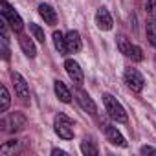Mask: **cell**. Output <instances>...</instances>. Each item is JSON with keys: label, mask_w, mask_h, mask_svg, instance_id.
I'll return each instance as SVG.
<instances>
[{"label": "cell", "mask_w": 156, "mask_h": 156, "mask_svg": "<svg viewBox=\"0 0 156 156\" xmlns=\"http://www.w3.org/2000/svg\"><path fill=\"white\" fill-rule=\"evenodd\" d=\"M103 130H105V136H107V140H108L112 145L127 147V141H125V138L121 136V132H119L116 127H112L110 123H103Z\"/></svg>", "instance_id": "9c48e42d"}, {"label": "cell", "mask_w": 156, "mask_h": 156, "mask_svg": "<svg viewBox=\"0 0 156 156\" xmlns=\"http://www.w3.org/2000/svg\"><path fill=\"white\" fill-rule=\"evenodd\" d=\"M81 151H83L85 156H98V154H99V149H98L96 141H92V140H88V138L81 141Z\"/></svg>", "instance_id": "ac0fdd59"}, {"label": "cell", "mask_w": 156, "mask_h": 156, "mask_svg": "<svg viewBox=\"0 0 156 156\" xmlns=\"http://www.w3.org/2000/svg\"><path fill=\"white\" fill-rule=\"evenodd\" d=\"M154 20H156V13H154Z\"/></svg>", "instance_id": "d4e9b609"}, {"label": "cell", "mask_w": 156, "mask_h": 156, "mask_svg": "<svg viewBox=\"0 0 156 156\" xmlns=\"http://www.w3.org/2000/svg\"><path fill=\"white\" fill-rule=\"evenodd\" d=\"M39 15H41L42 20H44L46 24H50V26H53V24L57 22V13H55V9H53L50 4H41V6H39Z\"/></svg>", "instance_id": "4fadbf2b"}, {"label": "cell", "mask_w": 156, "mask_h": 156, "mask_svg": "<svg viewBox=\"0 0 156 156\" xmlns=\"http://www.w3.org/2000/svg\"><path fill=\"white\" fill-rule=\"evenodd\" d=\"M6 125H8L9 132H17V130L26 127V116L22 112H11L6 119Z\"/></svg>", "instance_id": "30bf717a"}, {"label": "cell", "mask_w": 156, "mask_h": 156, "mask_svg": "<svg viewBox=\"0 0 156 156\" xmlns=\"http://www.w3.org/2000/svg\"><path fill=\"white\" fill-rule=\"evenodd\" d=\"M9 92H8V88L6 87H2V105H0V110L2 112H6L8 108H9Z\"/></svg>", "instance_id": "7402d4cb"}, {"label": "cell", "mask_w": 156, "mask_h": 156, "mask_svg": "<svg viewBox=\"0 0 156 156\" xmlns=\"http://www.w3.org/2000/svg\"><path fill=\"white\" fill-rule=\"evenodd\" d=\"M20 151V141L19 140H9L0 147V154L2 156H15V152Z\"/></svg>", "instance_id": "e0dca14e"}, {"label": "cell", "mask_w": 156, "mask_h": 156, "mask_svg": "<svg viewBox=\"0 0 156 156\" xmlns=\"http://www.w3.org/2000/svg\"><path fill=\"white\" fill-rule=\"evenodd\" d=\"M2 17L8 20V24L11 26V30L13 31H17V33H20L22 31V28H24V22H22V19H20V15L8 4V0H2Z\"/></svg>", "instance_id": "277c9868"}, {"label": "cell", "mask_w": 156, "mask_h": 156, "mask_svg": "<svg viewBox=\"0 0 156 156\" xmlns=\"http://www.w3.org/2000/svg\"><path fill=\"white\" fill-rule=\"evenodd\" d=\"M96 24H98V28L99 30H103V31H108V30H112V17H110V13H108V9L107 8H99L98 11H96Z\"/></svg>", "instance_id": "8fae6325"}, {"label": "cell", "mask_w": 156, "mask_h": 156, "mask_svg": "<svg viewBox=\"0 0 156 156\" xmlns=\"http://www.w3.org/2000/svg\"><path fill=\"white\" fill-rule=\"evenodd\" d=\"M103 103H105V108L108 112V116L118 121V123H127V112L123 108V105L112 96V94H103Z\"/></svg>", "instance_id": "6da1fadb"}, {"label": "cell", "mask_w": 156, "mask_h": 156, "mask_svg": "<svg viewBox=\"0 0 156 156\" xmlns=\"http://www.w3.org/2000/svg\"><path fill=\"white\" fill-rule=\"evenodd\" d=\"M30 31L33 33V37L39 41V42H46V37H44V30L39 26V24H33V22H30Z\"/></svg>", "instance_id": "ffe728a7"}, {"label": "cell", "mask_w": 156, "mask_h": 156, "mask_svg": "<svg viewBox=\"0 0 156 156\" xmlns=\"http://www.w3.org/2000/svg\"><path fill=\"white\" fill-rule=\"evenodd\" d=\"M53 90H55V96H57L62 103H70V101H72V92L68 90V87H66L62 81L57 79V81L53 83Z\"/></svg>", "instance_id": "5bb4252c"}, {"label": "cell", "mask_w": 156, "mask_h": 156, "mask_svg": "<svg viewBox=\"0 0 156 156\" xmlns=\"http://www.w3.org/2000/svg\"><path fill=\"white\" fill-rule=\"evenodd\" d=\"M66 48H68V53H77V51H81L83 42H81L79 31L70 30V31L66 33Z\"/></svg>", "instance_id": "7c38bea8"}, {"label": "cell", "mask_w": 156, "mask_h": 156, "mask_svg": "<svg viewBox=\"0 0 156 156\" xmlns=\"http://www.w3.org/2000/svg\"><path fill=\"white\" fill-rule=\"evenodd\" d=\"M0 44H2V57H4V61H9L11 51H9V44H8V35H6V31H2V37H0Z\"/></svg>", "instance_id": "44dd1931"}, {"label": "cell", "mask_w": 156, "mask_h": 156, "mask_svg": "<svg viewBox=\"0 0 156 156\" xmlns=\"http://www.w3.org/2000/svg\"><path fill=\"white\" fill-rule=\"evenodd\" d=\"M64 70H66L68 77H70V79H72L77 87H81V85L85 83V73H83V70H81V66H79V62H77V61L66 59V61H64Z\"/></svg>", "instance_id": "8992f818"}, {"label": "cell", "mask_w": 156, "mask_h": 156, "mask_svg": "<svg viewBox=\"0 0 156 156\" xmlns=\"http://www.w3.org/2000/svg\"><path fill=\"white\" fill-rule=\"evenodd\" d=\"M11 79H13V85H15V92L17 96L22 99V101H30V87L26 83V79L19 73V72H11Z\"/></svg>", "instance_id": "52a82bcc"}, {"label": "cell", "mask_w": 156, "mask_h": 156, "mask_svg": "<svg viewBox=\"0 0 156 156\" xmlns=\"http://www.w3.org/2000/svg\"><path fill=\"white\" fill-rule=\"evenodd\" d=\"M51 154L53 156H66V151H62V149H51Z\"/></svg>", "instance_id": "cb8c5ba5"}, {"label": "cell", "mask_w": 156, "mask_h": 156, "mask_svg": "<svg viewBox=\"0 0 156 156\" xmlns=\"http://www.w3.org/2000/svg\"><path fill=\"white\" fill-rule=\"evenodd\" d=\"M53 46H55V50L61 53V55H66L68 53V48H66V35L62 33V31H53Z\"/></svg>", "instance_id": "2e32d148"}, {"label": "cell", "mask_w": 156, "mask_h": 156, "mask_svg": "<svg viewBox=\"0 0 156 156\" xmlns=\"http://www.w3.org/2000/svg\"><path fill=\"white\" fill-rule=\"evenodd\" d=\"M125 83H127V87H129L132 92H136V94H140V92L145 88V79H143V75H141L136 68H127V70H125Z\"/></svg>", "instance_id": "5b68a950"}, {"label": "cell", "mask_w": 156, "mask_h": 156, "mask_svg": "<svg viewBox=\"0 0 156 156\" xmlns=\"http://www.w3.org/2000/svg\"><path fill=\"white\" fill-rule=\"evenodd\" d=\"M75 99H77V103L81 105V108L85 110V112H88V114H92V116H96V112H98V107H96V103H94V99L83 90V88H77L75 92Z\"/></svg>", "instance_id": "ba28073f"}, {"label": "cell", "mask_w": 156, "mask_h": 156, "mask_svg": "<svg viewBox=\"0 0 156 156\" xmlns=\"http://www.w3.org/2000/svg\"><path fill=\"white\" fill-rule=\"evenodd\" d=\"M147 39L152 48H156V20L147 22Z\"/></svg>", "instance_id": "d6986e66"}, {"label": "cell", "mask_w": 156, "mask_h": 156, "mask_svg": "<svg viewBox=\"0 0 156 156\" xmlns=\"http://www.w3.org/2000/svg\"><path fill=\"white\" fill-rule=\"evenodd\" d=\"M53 127H55V132H57L59 138H62V140H72L73 138V123L64 114H57L55 116Z\"/></svg>", "instance_id": "3957f363"}, {"label": "cell", "mask_w": 156, "mask_h": 156, "mask_svg": "<svg viewBox=\"0 0 156 156\" xmlns=\"http://www.w3.org/2000/svg\"><path fill=\"white\" fill-rule=\"evenodd\" d=\"M141 154H156V149L151 145H143L141 147Z\"/></svg>", "instance_id": "603a6c76"}, {"label": "cell", "mask_w": 156, "mask_h": 156, "mask_svg": "<svg viewBox=\"0 0 156 156\" xmlns=\"http://www.w3.org/2000/svg\"><path fill=\"white\" fill-rule=\"evenodd\" d=\"M19 42H20V48H22V51L28 55V57H35L37 55V48H35V44H33V41L28 37V35H24V33H20V37H19Z\"/></svg>", "instance_id": "9a60e30c"}, {"label": "cell", "mask_w": 156, "mask_h": 156, "mask_svg": "<svg viewBox=\"0 0 156 156\" xmlns=\"http://www.w3.org/2000/svg\"><path fill=\"white\" fill-rule=\"evenodd\" d=\"M116 39H118V48H119V51H121L125 57H129V59H132V61H136V62L143 61V53H141V48H140V46L132 44L125 35H118Z\"/></svg>", "instance_id": "7a4b0ae2"}]
</instances>
